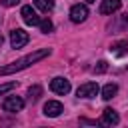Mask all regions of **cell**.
<instances>
[{"label":"cell","instance_id":"obj_1","mask_svg":"<svg viewBox=\"0 0 128 128\" xmlns=\"http://www.w3.org/2000/svg\"><path fill=\"white\" fill-rule=\"evenodd\" d=\"M50 52H52L50 48H40V50H34L32 54H26V56L18 58L16 62H10V64L2 66V68H0V76H8V74H14V72H20V70H24V68L32 66L34 62H38V60L46 58Z\"/></svg>","mask_w":128,"mask_h":128},{"label":"cell","instance_id":"obj_2","mask_svg":"<svg viewBox=\"0 0 128 128\" xmlns=\"http://www.w3.org/2000/svg\"><path fill=\"white\" fill-rule=\"evenodd\" d=\"M28 40H30V36H28V32L22 30V28H14V30L10 32V46H12V48H22V46L28 44Z\"/></svg>","mask_w":128,"mask_h":128},{"label":"cell","instance_id":"obj_3","mask_svg":"<svg viewBox=\"0 0 128 128\" xmlns=\"http://www.w3.org/2000/svg\"><path fill=\"white\" fill-rule=\"evenodd\" d=\"M50 90L56 92V94H60V96H64V94L70 92V80H66L62 76H56V78L50 80Z\"/></svg>","mask_w":128,"mask_h":128},{"label":"cell","instance_id":"obj_4","mask_svg":"<svg viewBox=\"0 0 128 128\" xmlns=\"http://www.w3.org/2000/svg\"><path fill=\"white\" fill-rule=\"evenodd\" d=\"M88 18V6L86 4H74L72 8H70V20L74 22V24H80V22H84Z\"/></svg>","mask_w":128,"mask_h":128},{"label":"cell","instance_id":"obj_5","mask_svg":"<svg viewBox=\"0 0 128 128\" xmlns=\"http://www.w3.org/2000/svg\"><path fill=\"white\" fill-rule=\"evenodd\" d=\"M98 92H100V86L96 82H86V84L78 86V90H76L78 98H96Z\"/></svg>","mask_w":128,"mask_h":128},{"label":"cell","instance_id":"obj_6","mask_svg":"<svg viewBox=\"0 0 128 128\" xmlns=\"http://www.w3.org/2000/svg\"><path fill=\"white\" fill-rule=\"evenodd\" d=\"M22 108H24V100L20 96H8L2 102V110L4 112H20Z\"/></svg>","mask_w":128,"mask_h":128},{"label":"cell","instance_id":"obj_7","mask_svg":"<svg viewBox=\"0 0 128 128\" xmlns=\"http://www.w3.org/2000/svg\"><path fill=\"white\" fill-rule=\"evenodd\" d=\"M20 16H22V20H24L28 26H38V22H40V18H38V14H36V10H34L32 6H22Z\"/></svg>","mask_w":128,"mask_h":128},{"label":"cell","instance_id":"obj_8","mask_svg":"<svg viewBox=\"0 0 128 128\" xmlns=\"http://www.w3.org/2000/svg\"><path fill=\"white\" fill-rule=\"evenodd\" d=\"M62 104L58 102V100H48L46 104H44V114L48 116V118H56V116H60L62 114Z\"/></svg>","mask_w":128,"mask_h":128},{"label":"cell","instance_id":"obj_9","mask_svg":"<svg viewBox=\"0 0 128 128\" xmlns=\"http://www.w3.org/2000/svg\"><path fill=\"white\" fill-rule=\"evenodd\" d=\"M118 122H120L118 112L112 110V108H104V112H102V124H106V126H116Z\"/></svg>","mask_w":128,"mask_h":128},{"label":"cell","instance_id":"obj_10","mask_svg":"<svg viewBox=\"0 0 128 128\" xmlns=\"http://www.w3.org/2000/svg\"><path fill=\"white\" fill-rule=\"evenodd\" d=\"M120 6H122L120 0H102V4H100V14H112V12L120 10Z\"/></svg>","mask_w":128,"mask_h":128},{"label":"cell","instance_id":"obj_11","mask_svg":"<svg viewBox=\"0 0 128 128\" xmlns=\"http://www.w3.org/2000/svg\"><path fill=\"white\" fill-rule=\"evenodd\" d=\"M116 92H118V86H116L114 82H110V84H106V86L102 88V98H104V100H110V98L116 96Z\"/></svg>","mask_w":128,"mask_h":128},{"label":"cell","instance_id":"obj_12","mask_svg":"<svg viewBox=\"0 0 128 128\" xmlns=\"http://www.w3.org/2000/svg\"><path fill=\"white\" fill-rule=\"evenodd\" d=\"M34 6L42 12H50L54 8V0H34Z\"/></svg>","mask_w":128,"mask_h":128},{"label":"cell","instance_id":"obj_13","mask_svg":"<svg viewBox=\"0 0 128 128\" xmlns=\"http://www.w3.org/2000/svg\"><path fill=\"white\" fill-rule=\"evenodd\" d=\"M126 48H128V42H116V44H112L110 46V52H114V54H118V56H122L124 52H126Z\"/></svg>","mask_w":128,"mask_h":128},{"label":"cell","instance_id":"obj_14","mask_svg":"<svg viewBox=\"0 0 128 128\" xmlns=\"http://www.w3.org/2000/svg\"><path fill=\"white\" fill-rule=\"evenodd\" d=\"M40 94H42V88L38 86V84H34V86H30L28 88V98L34 102V100H38L40 98Z\"/></svg>","mask_w":128,"mask_h":128},{"label":"cell","instance_id":"obj_15","mask_svg":"<svg viewBox=\"0 0 128 128\" xmlns=\"http://www.w3.org/2000/svg\"><path fill=\"white\" fill-rule=\"evenodd\" d=\"M38 26H40V30H42L44 34H48V32H52V28H54V26H52V22H50L48 18H44V20H40V22H38Z\"/></svg>","mask_w":128,"mask_h":128},{"label":"cell","instance_id":"obj_16","mask_svg":"<svg viewBox=\"0 0 128 128\" xmlns=\"http://www.w3.org/2000/svg\"><path fill=\"white\" fill-rule=\"evenodd\" d=\"M14 88H16V82H4V84H0V96L6 94V92H10V90H14Z\"/></svg>","mask_w":128,"mask_h":128},{"label":"cell","instance_id":"obj_17","mask_svg":"<svg viewBox=\"0 0 128 128\" xmlns=\"http://www.w3.org/2000/svg\"><path fill=\"white\" fill-rule=\"evenodd\" d=\"M106 70H108V62H106V60H100V62L94 66V72H96V74H102V72H106Z\"/></svg>","mask_w":128,"mask_h":128},{"label":"cell","instance_id":"obj_18","mask_svg":"<svg viewBox=\"0 0 128 128\" xmlns=\"http://www.w3.org/2000/svg\"><path fill=\"white\" fill-rule=\"evenodd\" d=\"M18 2H20V0H0V4H2V6H8V8H10V6H16Z\"/></svg>","mask_w":128,"mask_h":128},{"label":"cell","instance_id":"obj_19","mask_svg":"<svg viewBox=\"0 0 128 128\" xmlns=\"http://www.w3.org/2000/svg\"><path fill=\"white\" fill-rule=\"evenodd\" d=\"M82 124H96V120H86V118H82Z\"/></svg>","mask_w":128,"mask_h":128},{"label":"cell","instance_id":"obj_20","mask_svg":"<svg viewBox=\"0 0 128 128\" xmlns=\"http://www.w3.org/2000/svg\"><path fill=\"white\" fill-rule=\"evenodd\" d=\"M124 24H128V14H126V18H124Z\"/></svg>","mask_w":128,"mask_h":128},{"label":"cell","instance_id":"obj_21","mask_svg":"<svg viewBox=\"0 0 128 128\" xmlns=\"http://www.w3.org/2000/svg\"><path fill=\"white\" fill-rule=\"evenodd\" d=\"M86 2H88V4H92V2H96V0H86Z\"/></svg>","mask_w":128,"mask_h":128},{"label":"cell","instance_id":"obj_22","mask_svg":"<svg viewBox=\"0 0 128 128\" xmlns=\"http://www.w3.org/2000/svg\"><path fill=\"white\" fill-rule=\"evenodd\" d=\"M0 44H2V36H0Z\"/></svg>","mask_w":128,"mask_h":128}]
</instances>
